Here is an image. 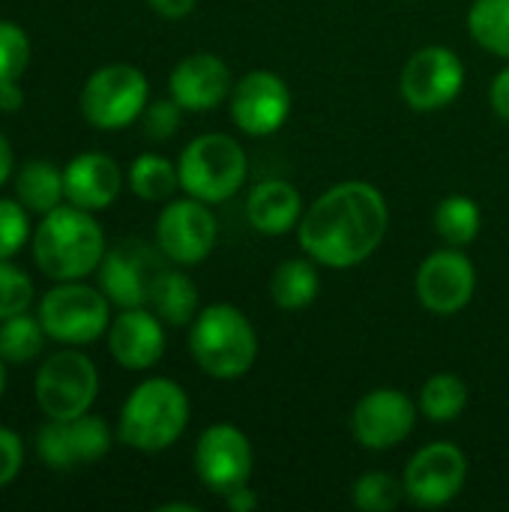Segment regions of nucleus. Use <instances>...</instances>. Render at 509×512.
<instances>
[{
	"mask_svg": "<svg viewBox=\"0 0 509 512\" xmlns=\"http://www.w3.org/2000/svg\"><path fill=\"white\" fill-rule=\"evenodd\" d=\"M147 3H150V9H153L156 15L177 21V18H186V15L195 9L198 0H147Z\"/></svg>",
	"mask_w": 509,
	"mask_h": 512,
	"instance_id": "nucleus-37",
	"label": "nucleus"
},
{
	"mask_svg": "<svg viewBox=\"0 0 509 512\" xmlns=\"http://www.w3.org/2000/svg\"><path fill=\"white\" fill-rule=\"evenodd\" d=\"M15 192L18 201L30 210V213H51L54 207L63 204V171L54 168L45 159H30L21 165L18 177H15Z\"/></svg>",
	"mask_w": 509,
	"mask_h": 512,
	"instance_id": "nucleus-23",
	"label": "nucleus"
},
{
	"mask_svg": "<svg viewBox=\"0 0 509 512\" xmlns=\"http://www.w3.org/2000/svg\"><path fill=\"white\" fill-rule=\"evenodd\" d=\"M24 465V444L12 429L0 426V489H6Z\"/></svg>",
	"mask_w": 509,
	"mask_h": 512,
	"instance_id": "nucleus-35",
	"label": "nucleus"
},
{
	"mask_svg": "<svg viewBox=\"0 0 509 512\" xmlns=\"http://www.w3.org/2000/svg\"><path fill=\"white\" fill-rule=\"evenodd\" d=\"M252 465H255L252 444L237 426L216 423L201 432L195 444V474L210 492L228 495L246 486L252 477Z\"/></svg>",
	"mask_w": 509,
	"mask_h": 512,
	"instance_id": "nucleus-10",
	"label": "nucleus"
},
{
	"mask_svg": "<svg viewBox=\"0 0 509 512\" xmlns=\"http://www.w3.org/2000/svg\"><path fill=\"white\" fill-rule=\"evenodd\" d=\"M9 174H12V150H9V141L0 135V186L6 183Z\"/></svg>",
	"mask_w": 509,
	"mask_h": 512,
	"instance_id": "nucleus-40",
	"label": "nucleus"
},
{
	"mask_svg": "<svg viewBox=\"0 0 509 512\" xmlns=\"http://www.w3.org/2000/svg\"><path fill=\"white\" fill-rule=\"evenodd\" d=\"M468 477V459L456 444H429L405 468V498L411 504L435 510L450 504Z\"/></svg>",
	"mask_w": 509,
	"mask_h": 512,
	"instance_id": "nucleus-13",
	"label": "nucleus"
},
{
	"mask_svg": "<svg viewBox=\"0 0 509 512\" xmlns=\"http://www.w3.org/2000/svg\"><path fill=\"white\" fill-rule=\"evenodd\" d=\"M147 303L162 318V324L183 327L198 312V288H195V282L189 276L162 270L153 279V288H150V300Z\"/></svg>",
	"mask_w": 509,
	"mask_h": 512,
	"instance_id": "nucleus-22",
	"label": "nucleus"
},
{
	"mask_svg": "<svg viewBox=\"0 0 509 512\" xmlns=\"http://www.w3.org/2000/svg\"><path fill=\"white\" fill-rule=\"evenodd\" d=\"M156 512H198V507H192V504H165Z\"/></svg>",
	"mask_w": 509,
	"mask_h": 512,
	"instance_id": "nucleus-41",
	"label": "nucleus"
},
{
	"mask_svg": "<svg viewBox=\"0 0 509 512\" xmlns=\"http://www.w3.org/2000/svg\"><path fill=\"white\" fill-rule=\"evenodd\" d=\"M246 171L249 162L243 147L222 132L198 135L195 141L186 144L177 162L180 186L186 189V195L204 204H219L234 198L246 180Z\"/></svg>",
	"mask_w": 509,
	"mask_h": 512,
	"instance_id": "nucleus-5",
	"label": "nucleus"
},
{
	"mask_svg": "<svg viewBox=\"0 0 509 512\" xmlns=\"http://www.w3.org/2000/svg\"><path fill=\"white\" fill-rule=\"evenodd\" d=\"M465 405H468V387L459 375H450V372L432 375L420 390V411L432 423L456 420L465 411Z\"/></svg>",
	"mask_w": 509,
	"mask_h": 512,
	"instance_id": "nucleus-28",
	"label": "nucleus"
},
{
	"mask_svg": "<svg viewBox=\"0 0 509 512\" xmlns=\"http://www.w3.org/2000/svg\"><path fill=\"white\" fill-rule=\"evenodd\" d=\"M414 423H417L414 402L393 387L366 393L351 414V432L357 444H363L366 450L399 447L414 432Z\"/></svg>",
	"mask_w": 509,
	"mask_h": 512,
	"instance_id": "nucleus-16",
	"label": "nucleus"
},
{
	"mask_svg": "<svg viewBox=\"0 0 509 512\" xmlns=\"http://www.w3.org/2000/svg\"><path fill=\"white\" fill-rule=\"evenodd\" d=\"M390 210L384 195L363 180L327 189L300 219L297 237L303 252L333 270L363 264L384 240Z\"/></svg>",
	"mask_w": 509,
	"mask_h": 512,
	"instance_id": "nucleus-1",
	"label": "nucleus"
},
{
	"mask_svg": "<svg viewBox=\"0 0 509 512\" xmlns=\"http://www.w3.org/2000/svg\"><path fill=\"white\" fill-rule=\"evenodd\" d=\"M477 291L474 264L459 246L432 252L417 270V297L435 315L462 312Z\"/></svg>",
	"mask_w": 509,
	"mask_h": 512,
	"instance_id": "nucleus-15",
	"label": "nucleus"
},
{
	"mask_svg": "<svg viewBox=\"0 0 509 512\" xmlns=\"http://www.w3.org/2000/svg\"><path fill=\"white\" fill-rule=\"evenodd\" d=\"M465 87V63L453 48L426 45L402 66L399 90L414 111H441Z\"/></svg>",
	"mask_w": 509,
	"mask_h": 512,
	"instance_id": "nucleus-9",
	"label": "nucleus"
},
{
	"mask_svg": "<svg viewBox=\"0 0 509 512\" xmlns=\"http://www.w3.org/2000/svg\"><path fill=\"white\" fill-rule=\"evenodd\" d=\"M108 351L129 372H144L156 366L165 354L162 318L144 306L123 309L108 327Z\"/></svg>",
	"mask_w": 509,
	"mask_h": 512,
	"instance_id": "nucleus-18",
	"label": "nucleus"
},
{
	"mask_svg": "<svg viewBox=\"0 0 509 512\" xmlns=\"http://www.w3.org/2000/svg\"><path fill=\"white\" fill-rule=\"evenodd\" d=\"M147 75L129 63H111L96 69L81 87V114L102 132L135 123L147 108Z\"/></svg>",
	"mask_w": 509,
	"mask_h": 512,
	"instance_id": "nucleus-7",
	"label": "nucleus"
},
{
	"mask_svg": "<svg viewBox=\"0 0 509 512\" xmlns=\"http://www.w3.org/2000/svg\"><path fill=\"white\" fill-rule=\"evenodd\" d=\"M162 270L165 267L150 252V246L129 240V243H120L117 249L105 252V258L99 264V288L120 309L147 306L153 279Z\"/></svg>",
	"mask_w": 509,
	"mask_h": 512,
	"instance_id": "nucleus-17",
	"label": "nucleus"
},
{
	"mask_svg": "<svg viewBox=\"0 0 509 512\" xmlns=\"http://www.w3.org/2000/svg\"><path fill=\"white\" fill-rule=\"evenodd\" d=\"M189 426V396L171 378H147L120 408L117 438L138 453H162Z\"/></svg>",
	"mask_w": 509,
	"mask_h": 512,
	"instance_id": "nucleus-3",
	"label": "nucleus"
},
{
	"mask_svg": "<svg viewBox=\"0 0 509 512\" xmlns=\"http://www.w3.org/2000/svg\"><path fill=\"white\" fill-rule=\"evenodd\" d=\"M225 501H228V510H234V512H255L258 510V495L249 489V483L246 486H240V489H234V492H228L225 495Z\"/></svg>",
	"mask_w": 509,
	"mask_h": 512,
	"instance_id": "nucleus-38",
	"label": "nucleus"
},
{
	"mask_svg": "<svg viewBox=\"0 0 509 512\" xmlns=\"http://www.w3.org/2000/svg\"><path fill=\"white\" fill-rule=\"evenodd\" d=\"M105 258V234L90 210L60 204L42 216L33 234V261L54 282H75L99 270Z\"/></svg>",
	"mask_w": 509,
	"mask_h": 512,
	"instance_id": "nucleus-2",
	"label": "nucleus"
},
{
	"mask_svg": "<svg viewBox=\"0 0 509 512\" xmlns=\"http://www.w3.org/2000/svg\"><path fill=\"white\" fill-rule=\"evenodd\" d=\"M63 189H66L69 204L96 213L117 201V195L123 189V174L111 156L81 153L63 168Z\"/></svg>",
	"mask_w": 509,
	"mask_h": 512,
	"instance_id": "nucleus-20",
	"label": "nucleus"
},
{
	"mask_svg": "<svg viewBox=\"0 0 509 512\" xmlns=\"http://www.w3.org/2000/svg\"><path fill=\"white\" fill-rule=\"evenodd\" d=\"M30 303H33V279L21 267L0 261V321L27 312Z\"/></svg>",
	"mask_w": 509,
	"mask_h": 512,
	"instance_id": "nucleus-32",
	"label": "nucleus"
},
{
	"mask_svg": "<svg viewBox=\"0 0 509 512\" xmlns=\"http://www.w3.org/2000/svg\"><path fill=\"white\" fill-rule=\"evenodd\" d=\"M303 198L285 180H261L246 198V219L258 234L279 237L300 225Z\"/></svg>",
	"mask_w": 509,
	"mask_h": 512,
	"instance_id": "nucleus-21",
	"label": "nucleus"
},
{
	"mask_svg": "<svg viewBox=\"0 0 509 512\" xmlns=\"http://www.w3.org/2000/svg\"><path fill=\"white\" fill-rule=\"evenodd\" d=\"M45 342V330L39 324V318L21 312L12 318H3L0 324V357L6 363H30L33 357H39Z\"/></svg>",
	"mask_w": 509,
	"mask_h": 512,
	"instance_id": "nucleus-29",
	"label": "nucleus"
},
{
	"mask_svg": "<svg viewBox=\"0 0 509 512\" xmlns=\"http://www.w3.org/2000/svg\"><path fill=\"white\" fill-rule=\"evenodd\" d=\"M216 216L198 198L168 201L156 219V246L174 264H201L216 246Z\"/></svg>",
	"mask_w": 509,
	"mask_h": 512,
	"instance_id": "nucleus-11",
	"label": "nucleus"
},
{
	"mask_svg": "<svg viewBox=\"0 0 509 512\" xmlns=\"http://www.w3.org/2000/svg\"><path fill=\"white\" fill-rule=\"evenodd\" d=\"M33 390L36 405L48 420H75L96 402L99 375L87 354L57 351L39 366Z\"/></svg>",
	"mask_w": 509,
	"mask_h": 512,
	"instance_id": "nucleus-8",
	"label": "nucleus"
},
{
	"mask_svg": "<svg viewBox=\"0 0 509 512\" xmlns=\"http://www.w3.org/2000/svg\"><path fill=\"white\" fill-rule=\"evenodd\" d=\"M189 351L201 372L219 381H234L252 369L258 357V336L237 306L216 303L198 312L189 333Z\"/></svg>",
	"mask_w": 509,
	"mask_h": 512,
	"instance_id": "nucleus-4",
	"label": "nucleus"
},
{
	"mask_svg": "<svg viewBox=\"0 0 509 512\" xmlns=\"http://www.w3.org/2000/svg\"><path fill=\"white\" fill-rule=\"evenodd\" d=\"M177 186H180L177 168L156 153H144L129 165V189L141 201H168Z\"/></svg>",
	"mask_w": 509,
	"mask_h": 512,
	"instance_id": "nucleus-27",
	"label": "nucleus"
},
{
	"mask_svg": "<svg viewBox=\"0 0 509 512\" xmlns=\"http://www.w3.org/2000/svg\"><path fill=\"white\" fill-rule=\"evenodd\" d=\"M321 288L318 270L312 261L303 258H288L276 267L273 279H270V297L279 309H306L309 303H315Z\"/></svg>",
	"mask_w": 509,
	"mask_h": 512,
	"instance_id": "nucleus-24",
	"label": "nucleus"
},
{
	"mask_svg": "<svg viewBox=\"0 0 509 512\" xmlns=\"http://www.w3.org/2000/svg\"><path fill=\"white\" fill-rule=\"evenodd\" d=\"M168 90L183 111H213L231 93V72L222 57L198 51L174 66Z\"/></svg>",
	"mask_w": 509,
	"mask_h": 512,
	"instance_id": "nucleus-19",
	"label": "nucleus"
},
{
	"mask_svg": "<svg viewBox=\"0 0 509 512\" xmlns=\"http://www.w3.org/2000/svg\"><path fill=\"white\" fill-rule=\"evenodd\" d=\"M27 63H30L27 33L12 21H0V84L18 81L24 75Z\"/></svg>",
	"mask_w": 509,
	"mask_h": 512,
	"instance_id": "nucleus-31",
	"label": "nucleus"
},
{
	"mask_svg": "<svg viewBox=\"0 0 509 512\" xmlns=\"http://www.w3.org/2000/svg\"><path fill=\"white\" fill-rule=\"evenodd\" d=\"M405 498V483H399L396 477L384 474V471H372L363 474L354 483L351 501L354 507L363 512H390L396 510Z\"/></svg>",
	"mask_w": 509,
	"mask_h": 512,
	"instance_id": "nucleus-30",
	"label": "nucleus"
},
{
	"mask_svg": "<svg viewBox=\"0 0 509 512\" xmlns=\"http://www.w3.org/2000/svg\"><path fill=\"white\" fill-rule=\"evenodd\" d=\"M30 237L27 207L12 198H0V261H9L21 252Z\"/></svg>",
	"mask_w": 509,
	"mask_h": 512,
	"instance_id": "nucleus-33",
	"label": "nucleus"
},
{
	"mask_svg": "<svg viewBox=\"0 0 509 512\" xmlns=\"http://www.w3.org/2000/svg\"><path fill=\"white\" fill-rule=\"evenodd\" d=\"M144 120V135L150 141H168L177 135L180 129V120H183V108L174 102V99H159V102H150L141 114Z\"/></svg>",
	"mask_w": 509,
	"mask_h": 512,
	"instance_id": "nucleus-34",
	"label": "nucleus"
},
{
	"mask_svg": "<svg viewBox=\"0 0 509 512\" xmlns=\"http://www.w3.org/2000/svg\"><path fill=\"white\" fill-rule=\"evenodd\" d=\"M291 114V90L288 84L267 69H255L243 75L231 90V117L237 129L246 135H273L285 126Z\"/></svg>",
	"mask_w": 509,
	"mask_h": 512,
	"instance_id": "nucleus-14",
	"label": "nucleus"
},
{
	"mask_svg": "<svg viewBox=\"0 0 509 512\" xmlns=\"http://www.w3.org/2000/svg\"><path fill=\"white\" fill-rule=\"evenodd\" d=\"M39 324L48 339L63 345L96 342L111 327V300L102 288L75 282H60L39 303Z\"/></svg>",
	"mask_w": 509,
	"mask_h": 512,
	"instance_id": "nucleus-6",
	"label": "nucleus"
},
{
	"mask_svg": "<svg viewBox=\"0 0 509 512\" xmlns=\"http://www.w3.org/2000/svg\"><path fill=\"white\" fill-rule=\"evenodd\" d=\"M21 105H24V93H21L18 81L0 84V111H18Z\"/></svg>",
	"mask_w": 509,
	"mask_h": 512,
	"instance_id": "nucleus-39",
	"label": "nucleus"
},
{
	"mask_svg": "<svg viewBox=\"0 0 509 512\" xmlns=\"http://www.w3.org/2000/svg\"><path fill=\"white\" fill-rule=\"evenodd\" d=\"M6 390V369H3V357H0V396Z\"/></svg>",
	"mask_w": 509,
	"mask_h": 512,
	"instance_id": "nucleus-42",
	"label": "nucleus"
},
{
	"mask_svg": "<svg viewBox=\"0 0 509 512\" xmlns=\"http://www.w3.org/2000/svg\"><path fill=\"white\" fill-rule=\"evenodd\" d=\"M483 228L480 204L468 195H447L435 207V231L447 246H468Z\"/></svg>",
	"mask_w": 509,
	"mask_h": 512,
	"instance_id": "nucleus-25",
	"label": "nucleus"
},
{
	"mask_svg": "<svg viewBox=\"0 0 509 512\" xmlns=\"http://www.w3.org/2000/svg\"><path fill=\"white\" fill-rule=\"evenodd\" d=\"M468 30L477 45L509 60V0H474Z\"/></svg>",
	"mask_w": 509,
	"mask_h": 512,
	"instance_id": "nucleus-26",
	"label": "nucleus"
},
{
	"mask_svg": "<svg viewBox=\"0 0 509 512\" xmlns=\"http://www.w3.org/2000/svg\"><path fill=\"white\" fill-rule=\"evenodd\" d=\"M111 450V432L102 417L48 420L36 432V453L51 471H72L99 462Z\"/></svg>",
	"mask_w": 509,
	"mask_h": 512,
	"instance_id": "nucleus-12",
	"label": "nucleus"
},
{
	"mask_svg": "<svg viewBox=\"0 0 509 512\" xmlns=\"http://www.w3.org/2000/svg\"><path fill=\"white\" fill-rule=\"evenodd\" d=\"M489 99H492V108L501 120L509 123V66L501 69L492 81V90H489Z\"/></svg>",
	"mask_w": 509,
	"mask_h": 512,
	"instance_id": "nucleus-36",
	"label": "nucleus"
}]
</instances>
